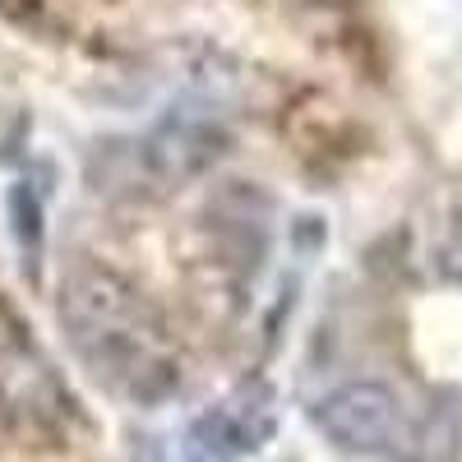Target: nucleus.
I'll use <instances>...</instances> for the list:
<instances>
[{
    "label": "nucleus",
    "instance_id": "39448f33",
    "mask_svg": "<svg viewBox=\"0 0 462 462\" xmlns=\"http://www.w3.org/2000/svg\"><path fill=\"white\" fill-rule=\"evenodd\" d=\"M5 213H10V236L23 254V273L37 278V263H42L47 250V199H42V185H32L28 176L10 185L5 195Z\"/></svg>",
    "mask_w": 462,
    "mask_h": 462
},
{
    "label": "nucleus",
    "instance_id": "0eeeda50",
    "mask_svg": "<svg viewBox=\"0 0 462 462\" xmlns=\"http://www.w3.org/2000/svg\"><path fill=\"white\" fill-rule=\"evenodd\" d=\"M10 5H19V0H0V10H10Z\"/></svg>",
    "mask_w": 462,
    "mask_h": 462
},
{
    "label": "nucleus",
    "instance_id": "423d86ee",
    "mask_svg": "<svg viewBox=\"0 0 462 462\" xmlns=\"http://www.w3.org/2000/svg\"><path fill=\"white\" fill-rule=\"evenodd\" d=\"M435 263H439V278H444V282L462 287V217L448 226V236L439 241V254H435Z\"/></svg>",
    "mask_w": 462,
    "mask_h": 462
},
{
    "label": "nucleus",
    "instance_id": "f03ea898",
    "mask_svg": "<svg viewBox=\"0 0 462 462\" xmlns=\"http://www.w3.org/2000/svg\"><path fill=\"white\" fill-rule=\"evenodd\" d=\"M310 420L346 453L365 457H398L402 444H411L402 398L379 379H352L337 383L333 393H324L310 411Z\"/></svg>",
    "mask_w": 462,
    "mask_h": 462
},
{
    "label": "nucleus",
    "instance_id": "7ed1b4c3",
    "mask_svg": "<svg viewBox=\"0 0 462 462\" xmlns=\"http://www.w3.org/2000/svg\"><path fill=\"white\" fill-rule=\"evenodd\" d=\"M278 435V393L263 379H245L222 402H213L204 416L189 420L185 448L195 462H236L259 453Z\"/></svg>",
    "mask_w": 462,
    "mask_h": 462
},
{
    "label": "nucleus",
    "instance_id": "20e7f679",
    "mask_svg": "<svg viewBox=\"0 0 462 462\" xmlns=\"http://www.w3.org/2000/svg\"><path fill=\"white\" fill-rule=\"evenodd\" d=\"M226 125L204 106H171L134 139V167H143L158 185H180L208 171L226 152Z\"/></svg>",
    "mask_w": 462,
    "mask_h": 462
},
{
    "label": "nucleus",
    "instance_id": "f257e3e1",
    "mask_svg": "<svg viewBox=\"0 0 462 462\" xmlns=\"http://www.w3.org/2000/svg\"><path fill=\"white\" fill-rule=\"evenodd\" d=\"M60 328L79 361L106 393L152 407L180 389V356L158 310L111 268H74L60 287Z\"/></svg>",
    "mask_w": 462,
    "mask_h": 462
}]
</instances>
